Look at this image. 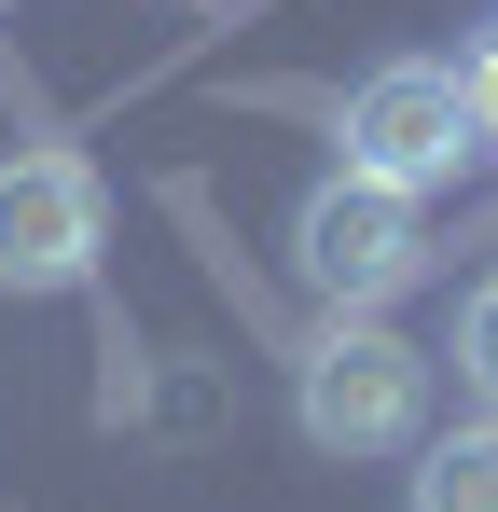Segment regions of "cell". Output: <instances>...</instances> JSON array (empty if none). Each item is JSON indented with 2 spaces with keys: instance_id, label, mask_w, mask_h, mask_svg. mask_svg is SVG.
Listing matches in <instances>:
<instances>
[{
  "instance_id": "cell-5",
  "label": "cell",
  "mask_w": 498,
  "mask_h": 512,
  "mask_svg": "<svg viewBox=\"0 0 498 512\" xmlns=\"http://www.w3.org/2000/svg\"><path fill=\"white\" fill-rule=\"evenodd\" d=\"M402 512H498V416H457V429H415V471H402Z\"/></svg>"
},
{
  "instance_id": "cell-1",
  "label": "cell",
  "mask_w": 498,
  "mask_h": 512,
  "mask_svg": "<svg viewBox=\"0 0 498 512\" xmlns=\"http://www.w3.org/2000/svg\"><path fill=\"white\" fill-rule=\"evenodd\" d=\"M291 429L319 457H415V429H429V346H402L360 305H319V333L291 346Z\"/></svg>"
},
{
  "instance_id": "cell-9",
  "label": "cell",
  "mask_w": 498,
  "mask_h": 512,
  "mask_svg": "<svg viewBox=\"0 0 498 512\" xmlns=\"http://www.w3.org/2000/svg\"><path fill=\"white\" fill-rule=\"evenodd\" d=\"M0 14H14V0H0Z\"/></svg>"
},
{
  "instance_id": "cell-7",
  "label": "cell",
  "mask_w": 498,
  "mask_h": 512,
  "mask_svg": "<svg viewBox=\"0 0 498 512\" xmlns=\"http://www.w3.org/2000/svg\"><path fill=\"white\" fill-rule=\"evenodd\" d=\"M457 97H471V139L498 153V14H485V42L457 56Z\"/></svg>"
},
{
  "instance_id": "cell-4",
  "label": "cell",
  "mask_w": 498,
  "mask_h": 512,
  "mask_svg": "<svg viewBox=\"0 0 498 512\" xmlns=\"http://www.w3.org/2000/svg\"><path fill=\"white\" fill-rule=\"evenodd\" d=\"M471 153H485V139H471V97H457L443 56H388V70H360V97H346V167H360V180H388V194H443Z\"/></svg>"
},
{
  "instance_id": "cell-6",
  "label": "cell",
  "mask_w": 498,
  "mask_h": 512,
  "mask_svg": "<svg viewBox=\"0 0 498 512\" xmlns=\"http://www.w3.org/2000/svg\"><path fill=\"white\" fill-rule=\"evenodd\" d=\"M457 388L498 416V277H471V305H457Z\"/></svg>"
},
{
  "instance_id": "cell-8",
  "label": "cell",
  "mask_w": 498,
  "mask_h": 512,
  "mask_svg": "<svg viewBox=\"0 0 498 512\" xmlns=\"http://www.w3.org/2000/svg\"><path fill=\"white\" fill-rule=\"evenodd\" d=\"M194 14H208V0H194Z\"/></svg>"
},
{
  "instance_id": "cell-3",
  "label": "cell",
  "mask_w": 498,
  "mask_h": 512,
  "mask_svg": "<svg viewBox=\"0 0 498 512\" xmlns=\"http://www.w3.org/2000/svg\"><path fill=\"white\" fill-rule=\"evenodd\" d=\"M97 250H111V180L70 139L0 153V291H83Z\"/></svg>"
},
{
  "instance_id": "cell-2",
  "label": "cell",
  "mask_w": 498,
  "mask_h": 512,
  "mask_svg": "<svg viewBox=\"0 0 498 512\" xmlns=\"http://www.w3.org/2000/svg\"><path fill=\"white\" fill-rule=\"evenodd\" d=\"M291 277L319 291V305H360V319H388L415 277H429V194H388V180L332 167L305 208H291Z\"/></svg>"
}]
</instances>
